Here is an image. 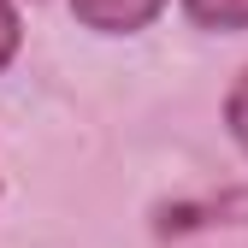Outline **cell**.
Returning <instances> with one entry per match:
<instances>
[{
  "mask_svg": "<svg viewBox=\"0 0 248 248\" xmlns=\"http://www.w3.org/2000/svg\"><path fill=\"white\" fill-rule=\"evenodd\" d=\"M71 18L83 30H95V36H136V30H148L154 18H160L166 0H65Z\"/></svg>",
  "mask_w": 248,
  "mask_h": 248,
  "instance_id": "6da1fadb",
  "label": "cell"
},
{
  "mask_svg": "<svg viewBox=\"0 0 248 248\" xmlns=\"http://www.w3.org/2000/svg\"><path fill=\"white\" fill-rule=\"evenodd\" d=\"M201 30H248V0H183Z\"/></svg>",
  "mask_w": 248,
  "mask_h": 248,
  "instance_id": "7a4b0ae2",
  "label": "cell"
},
{
  "mask_svg": "<svg viewBox=\"0 0 248 248\" xmlns=\"http://www.w3.org/2000/svg\"><path fill=\"white\" fill-rule=\"evenodd\" d=\"M225 124H231V136H236V148L248 154V71L231 83V95H225Z\"/></svg>",
  "mask_w": 248,
  "mask_h": 248,
  "instance_id": "3957f363",
  "label": "cell"
},
{
  "mask_svg": "<svg viewBox=\"0 0 248 248\" xmlns=\"http://www.w3.org/2000/svg\"><path fill=\"white\" fill-rule=\"evenodd\" d=\"M12 53H18V12L12 0H0V71L12 65Z\"/></svg>",
  "mask_w": 248,
  "mask_h": 248,
  "instance_id": "277c9868",
  "label": "cell"
}]
</instances>
